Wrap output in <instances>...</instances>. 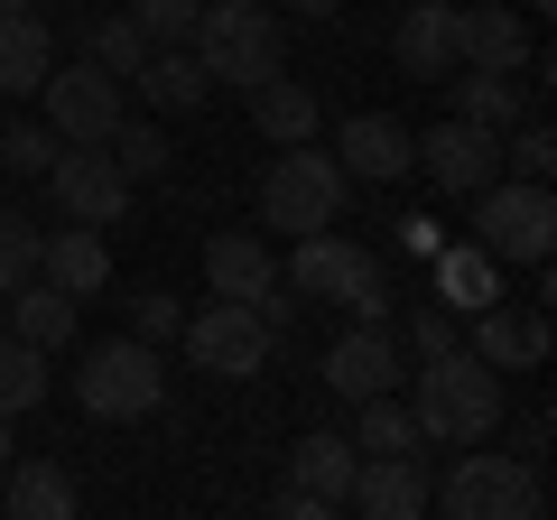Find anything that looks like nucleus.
<instances>
[{
  "label": "nucleus",
  "instance_id": "1",
  "mask_svg": "<svg viewBox=\"0 0 557 520\" xmlns=\"http://www.w3.org/2000/svg\"><path fill=\"white\" fill-rule=\"evenodd\" d=\"M409 419H418V446H493L502 437V372L483 354H437L409 391Z\"/></svg>",
  "mask_w": 557,
  "mask_h": 520
},
{
  "label": "nucleus",
  "instance_id": "2",
  "mask_svg": "<svg viewBox=\"0 0 557 520\" xmlns=\"http://www.w3.org/2000/svg\"><path fill=\"white\" fill-rule=\"evenodd\" d=\"M428 511L446 520H548V474L530 456H483V446H456V465L437 474Z\"/></svg>",
  "mask_w": 557,
  "mask_h": 520
},
{
  "label": "nucleus",
  "instance_id": "3",
  "mask_svg": "<svg viewBox=\"0 0 557 520\" xmlns=\"http://www.w3.org/2000/svg\"><path fill=\"white\" fill-rule=\"evenodd\" d=\"M186 57L205 65V84H260V75L288 65V38H278L270 0H214V10H196Z\"/></svg>",
  "mask_w": 557,
  "mask_h": 520
},
{
  "label": "nucleus",
  "instance_id": "4",
  "mask_svg": "<svg viewBox=\"0 0 557 520\" xmlns=\"http://www.w3.org/2000/svg\"><path fill=\"white\" fill-rule=\"evenodd\" d=\"M288 298H325V307H344V317H362V325H391L381 260L362 251V242H344L335 223H325V233H298V251H288Z\"/></svg>",
  "mask_w": 557,
  "mask_h": 520
},
{
  "label": "nucleus",
  "instance_id": "5",
  "mask_svg": "<svg viewBox=\"0 0 557 520\" xmlns=\"http://www.w3.org/2000/svg\"><path fill=\"white\" fill-rule=\"evenodd\" d=\"M344 196H354V177H344V159L335 149H317V140H288L270 159V177H260V223L270 233H325V223L344 214Z\"/></svg>",
  "mask_w": 557,
  "mask_h": 520
},
{
  "label": "nucleus",
  "instance_id": "6",
  "mask_svg": "<svg viewBox=\"0 0 557 520\" xmlns=\"http://www.w3.org/2000/svg\"><path fill=\"white\" fill-rule=\"evenodd\" d=\"M75 400H84V419H112V428L159 419V400H168V362H159V344L102 335L94 354L75 362Z\"/></svg>",
  "mask_w": 557,
  "mask_h": 520
},
{
  "label": "nucleus",
  "instance_id": "7",
  "mask_svg": "<svg viewBox=\"0 0 557 520\" xmlns=\"http://www.w3.org/2000/svg\"><path fill=\"white\" fill-rule=\"evenodd\" d=\"M474 242L502 260V270H530V260H548V242H557V196L539 177H493V186H474Z\"/></svg>",
  "mask_w": 557,
  "mask_h": 520
},
{
  "label": "nucleus",
  "instance_id": "8",
  "mask_svg": "<svg viewBox=\"0 0 557 520\" xmlns=\"http://www.w3.org/2000/svg\"><path fill=\"white\" fill-rule=\"evenodd\" d=\"M38 102H47V131H57L65 149H102L121 131V112H131V84L102 75L94 57H75V65H47Z\"/></svg>",
  "mask_w": 557,
  "mask_h": 520
},
{
  "label": "nucleus",
  "instance_id": "9",
  "mask_svg": "<svg viewBox=\"0 0 557 520\" xmlns=\"http://www.w3.org/2000/svg\"><path fill=\"white\" fill-rule=\"evenodd\" d=\"M177 335H186V354H196L214 381H251L260 362H270V344H278L270 317H260V307H242V298H214L205 317H186Z\"/></svg>",
  "mask_w": 557,
  "mask_h": 520
},
{
  "label": "nucleus",
  "instance_id": "10",
  "mask_svg": "<svg viewBox=\"0 0 557 520\" xmlns=\"http://www.w3.org/2000/svg\"><path fill=\"white\" fill-rule=\"evenodd\" d=\"M47 196H57L65 223H94V233L131 214V177H121L112 149H57L47 159Z\"/></svg>",
  "mask_w": 557,
  "mask_h": 520
},
{
  "label": "nucleus",
  "instance_id": "11",
  "mask_svg": "<svg viewBox=\"0 0 557 520\" xmlns=\"http://www.w3.org/2000/svg\"><path fill=\"white\" fill-rule=\"evenodd\" d=\"M409 168H428V186L437 196H474V186H493L502 177V131H474V121H428L418 131V159Z\"/></svg>",
  "mask_w": 557,
  "mask_h": 520
},
{
  "label": "nucleus",
  "instance_id": "12",
  "mask_svg": "<svg viewBox=\"0 0 557 520\" xmlns=\"http://www.w3.org/2000/svg\"><path fill=\"white\" fill-rule=\"evenodd\" d=\"M335 159H344V177H372V186H391V177H409V159H418V131L399 112H354L335 131Z\"/></svg>",
  "mask_w": 557,
  "mask_h": 520
},
{
  "label": "nucleus",
  "instance_id": "13",
  "mask_svg": "<svg viewBox=\"0 0 557 520\" xmlns=\"http://www.w3.org/2000/svg\"><path fill=\"white\" fill-rule=\"evenodd\" d=\"M391 381H399V344H391V325H362V317H354V325L335 335V354H325V391L354 409V400H372V391H391Z\"/></svg>",
  "mask_w": 557,
  "mask_h": 520
},
{
  "label": "nucleus",
  "instance_id": "14",
  "mask_svg": "<svg viewBox=\"0 0 557 520\" xmlns=\"http://www.w3.org/2000/svg\"><path fill=\"white\" fill-rule=\"evenodd\" d=\"M465 354H483L493 372H539V362H548V317H539V307L493 298V307H474V335H465Z\"/></svg>",
  "mask_w": 557,
  "mask_h": 520
},
{
  "label": "nucleus",
  "instance_id": "15",
  "mask_svg": "<svg viewBox=\"0 0 557 520\" xmlns=\"http://www.w3.org/2000/svg\"><path fill=\"white\" fill-rule=\"evenodd\" d=\"M428 465L418 456H362L354 465V493H344V511H362V520H418L428 511Z\"/></svg>",
  "mask_w": 557,
  "mask_h": 520
},
{
  "label": "nucleus",
  "instance_id": "16",
  "mask_svg": "<svg viewBox=\"0 0 557 520\" xmlns=\"http://www.w3.org/2000/svg\"><path fill=\"white\" fill-rule=\"evenodd\" d=\"M391 57H399V75H409V84H446L465 65L456 57V0H418V10H399Z\"/></svg>",
  "mask_w": 557,
  "mask_h": 520
},
{
  "label": "nucleus",
  "instance_id": "17",
  "mask_svg": "<svg viewBox=\"0 0 557 520\" xmlns=\"http://www.w3.org/2000/svg\"><path fill=\"white\" fill-rule=\"evenodd\" d=\"M428 298H437L446 317H474V307L502 298V260L483 251V242H437V251H428Z\"/></svg>",
  "mask_w": 557,
  "mask_h": 520
},
{
  "label": "nucleus",
  "instance_id": "18",
  "mask_svg": "<svg viewBox=\"0 0 557 520\" xmlns=\"http://www.w3.org/2000/svg\"><path fill=\"white\" fill-rule=\"evenodd\" d=\"M205 280H214V298H242V307H260L278 288V251L260 233H214L205 242Z\"/></svg>",
  "mask_w": 557,
  "mask_h": 520
},
{
  "label": "nucleus",
  "instance_id": "19",
  "mask_svg": "<svg viewBox=\"0 0 557 520\" xmlns=\"http://www.w3.org/2000/svg\"><path fill=\"white\" fill-rule=\"evenodd\" d=\"M38 280H57L65 298H94V288H112V251H102L94 223H65V233L38 242Z\"/></svg>",
  "mask_w": 557,
  "mask_h": 520
},
{
  "label": "nucleus",
  "instance_id": "20",
  "mask_svg": "<svg viewBox=\"0 0 557 520\" xmlns=\"http://www.w3.org/2000/svg\"><path fill=\"white\" fill-rule=\"evenodd\" d=\"M0 511H10V520H65V511H75V474H65L57 456H10V474H0Z\"/></svg>",
  "mask_w": 557,
  "mask_h": 520
},
{
  "label": "nucleus",
  "instance_id": "21",
  "mask_svg": "<svg viewBox=\"0 0 557 520\" xmlns=\"http://www.w3.org/2000/svg\"><path fill=\"white\" fill-rule=\"evenodd\" d=\"M47 65H57V28L38 10H10L0 0V94H38Z\"/></svg>",
  "mask_w": 557,
  "mask_h": 520
},
{
  "label": "nucleus",
  "instance_id": "22",
  "mask_svg": "<svg viewBox=\"0 0 557 520\" xmlns=\"http://www.w3.org/2000/svg\"><path fill=\"white\" fill-rule=\"evenodd\" d=\"M446 112L474 121V131H511V121L530 112V84L520 75H483V65H456V75H446Z\"/></svg>",
  "mask_w": 557,
  "mask_h": 520
},
{
  "label": "nucleus",
  "instance_id": "23",
  "mask_svg": "<svg viewBox=\"0 0 557 520\" xmlns=\"http://www.w3.org/2000/svg\"><path fill=\"white\" fill-rule=\"evenodd\" d=\"M10 335L38 344V354H65V344H75V298H65L57 280H20L10 288Z\"/></svg>",
  "mask_w": 557,
  "mask_h": 520
},
{
  "label": "nucleus",
  "instance_id": "24",
  "mask_svg": "<svg viewBox=\"0 0 557 520\" xmlns=\"http://www.w3.org/2000/svg\"><path fill=\"white\" fill-rule=\"evenodd\" d=\"M242 94H251V121H260V140H270V149L317 140V94H307V84H288V65H278V75H260V84H242Z\"/></svg>",
  "mask_w": 557,
  "mask_h": 520
},
{
  "label": "nucleus",
  "instance_id": "25",
  "mask_svg": "<svg viewBox=\"0 0 557 520\" xmlns=\"http://www.w3.org/2000/svg\"><path fill=\"white\" fill-rule=\"evenodd\" d=\"M354 437H335V428H317V437H298L288 446V483H307V493H325L344 511V493H354Z\"/></svg>",
  "mask_w": 557,
  "mask_h": 520
},
{
  "label": "nucleus",
  "instance_id": "26",
  "mask_svg": "<svg viewBox=\"0 0 557 520\" xmlns=\"http://www.w3.org/2000/svg\"><path fill=\"white\" fill-rule=\"evenodd\" d=\"M131 84L159 102V112H205V94H214V84H205V65L186 57V47H149V65H139Z\"/></svg>",
  "mask_w": 557,
  "mask_h": 520
},
{
  "label": "nucleus",
  "instance_id": "27",
  "mask_svg": "<svg viewBox=\"0 0 557 520\" xmlns=\"http://www.w3.org/2000/svg\"><path fill=\"white\" fill-rule=\"evenodd\" d=\"M354 456H428V446H418V419H409V400H391V391L354 400Z\"/></svg>",
  "mask_w": 557,
  "mask_h": 520
},
{
  "label": "nucleus",
  "instance_id": "28",
  "mask_svg": "<svg viewBox=\"0 0 557 520\" xmlns=\"http://www.w3.org/2000/svg\"><path fill=\"white\" fill-rule=\"evenodd\" d=\"M47 400V354L20 335H0V419H28Z\"/></svg>",
  "mask_w": 557,
  "mask_h": 520
},
{
  "label": "nucleus",
  "instance_id": "29",
  "mask_svg": "<svg viewBox=\"0 0 557 520\" xmlns=\"http://www.w3.org/2000/svg\"><path fill=\"white\" fill-rule=\"evenodd\" d=\"M38 242H47V233L20 214V205H0V298H10L20 280H38Z\"/></svg>",
  "mask_w": 557,
  "mask_h": 520
},
{
  "label": "nucleus",
  "instance_id": "30",
  "mask_svg": "<svg viewBox=\"0 0 557 520\" xmlns=\"http://www.w3.org/2000/svg\"><path fill=\"white\" fill-rule=\"evenodd\" d=\"M84 38H94V65H102V75H121V84H131L139 65H149V38L131 28V10H121V20H94Z\"/></svg>",
  "mask_w": 557,
  "mask_h": 520
},
{
  "label": "nucleus",
  "instance_id": "31",
  "mask_svg": "<svg viewBox=\"0 0 557 520\" xmlns=\"http://www.w3.org/2000/svg\"><path fill=\"white\" fill-rule=\"evenodd\" d=\"M102 149H112V159H121V177H159V168H168V131H149V121H131V112H121V131H112V140H102Z\"/></svg>",
  "mask_w": 557,
  "mask_h": 520
},
{
  "label": "nucleus",
  "instance_id": "32",
  "mask_svg": "<svg viewBox=\"0 0 557 520\" xmlns=\"http://www.w3.org/2000/svg\"><path fill=\"white\" fill-rule=\"evenodd\" d=\"M57 131H47V121H10V131H0V168H10V177H47V159H57Z\"/></svg>",
  "mask_w": 557,
  "mask_h": 520
},
{
  "label": "nucleus",
  "instance_id": "33",
  "mask_svg": "<svg viewBox=\"0 0 557 520\" xmlns=\"http://www.w3.org/2000/svg\"><path fill=\"white\" fill-rule=\"evenodd\" d=\"M196 10H205V0H131V28L149 47H186V38H196Z\"/></svg>",
  "mask_w": 557,
  "mask_h": 520
},
{
  "label": "nucleus",
  "instance_id": "34",
  "mask_svg": "<svg viewBox=\"0 0 557 520\" xmlns=\"http://www.w3.org/2000/svg\"><path fill=\"white\" fill-rule=\"evenodd\" d=\"M502 168H511V177H539V186H548V177H557V140H548V121L520 112V121H511V149H502Z\"/></svg>",
  "mask_w": 557,
  "mask_h": 520
},
{
  "label": "nucleus",
  "instance_id": "35",
  "mask_svg": "<svg viewBox=\"0 0 557 520\" xmlns=\"http://www.w3.org/2000/svg\"><path fill=\"white\" fill-rule=\"evenodd\" d=\"M177 325H186V307L168 298V288H139L131 298V335L139 344H177Z\"/></svg>",
  "mask_w": 557,
  "mask_h": 520
},
{
  "label": "nucleus",
  "instance_id": "36",
  "mask_svg": "<svg viewBox=\"0 0 557 520\" xmlns=\"http://www.w3.org/2000/svg\"><path fill=\"white\" fill-rule=\"evenodd\" d=\"M456 344H465V335H456V317H446L437 298H428V307H409V354H418V362H437V354H456Z\"/></svg>",
  "mask_w": 557,
  "mask_h": 520
},
{
  "label": "nucleus",
  "instance_id": "37",
  "mask_svg": "<svg viewBox=\"0 0 557 520\" xmlns=\"http://www.w3.org/2000/svg\"><path fill=\"white\" fill-rule=\"evenodd\" d=\"M548 437H557V419H548V400H539V409H520V428H511V456L548 465Z\"/></svg>",
  "mask_w": 557,
  "mask_h": 520
},
{
  "label": "nucleus",
  "instance_id": "38",
  "mask_svg": "<svg viewBox=\"0 0 557 520\" xmlns=\"http://www.w3.org/2000/svg\"><path fill=\"white\" fill-rule=\"evenodd\" d=\"M437 242H446V223H437V214H409V223H399V251H409V260H428Z\"/></svg>",
  "mask_w": 557,
  "mask_h": 520
},
{
  "label": "nucleus",
  "instance_id": "39",
  "mask_svg": "<svg viewBox=\"0 0 557 520\" xmlns=\"http://www.w3.org/2000/svg\"><path fill=\"white\" fill-rule=\"evenodd\" d=\"M278 520H335V502L307 493V483H288V493H278Z\"/></svg>",
  "mask_w": 557,
  "mask_h": 520
},
{
  "label": "nucleus",
  "instance_id": "40",
  "mask_svg": "<svg viewBox=\"0 0 557 520\" xmlns=\"http://www.w3.org/2000/svg\"><path fill=\"white\" fill-rule=\"evenodd\" d=\"M288 10H298V20H335L344 0H288Z\"/></svg>",
  "mask_w": 557,
  "mask_h": 520
},
{
  "label": "nucleus",
  "instance_id": "41",
  "mask_svg": "<svg viewBox=\"0 0 557 520\" xmlns=\"http://www.w3.org/2000/svg\"><path fill=\"white\" fill-rule=\"evenodd\" d=\"M10 456H20V437H10V419H0V474H10Z\"/></svg>",
  "mask_w": 557,
  "mask_h": 520
},
{
  "label": "nucleus",
  "instance_id": "42",
  "mask_svg": "<svg viewBox=\"0 0 557 520\" xmlns=\"http://www.w3.org/2000/svg\"><path fill=\"white\" fill-rule=\"evenodd\" d=\"M10 10H38V0H10Z\"/></svg>",
  "mask_w": 557,
  "mask_h": 520
}]
</instances>
